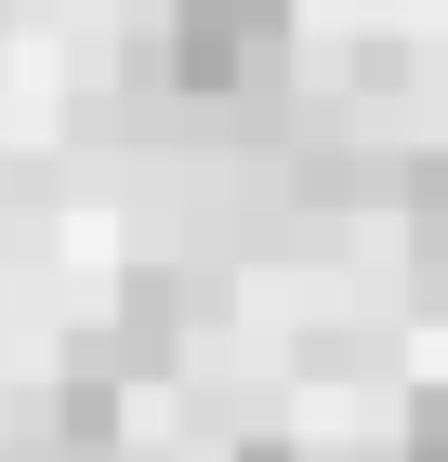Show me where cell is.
<instances>
[{"label":"cell","instance_id":"cell-1","mask_svg":"<svg viewBox=\"0 0 448 462\" xmlns=\"http://www.w3.org/2000/svg\"><path fill=\"white\" fill-rule=\"evenodd\" d=\"M290 53V0H159V79L185 106H238Z\"/></svg>","mask_w":448,"mask_h":462},{"label":"cell","instance_id":"cell-2","mask_svg":"<svg viewBox=\"0 0 448 462\" xmlns=\"http://www.w3.org/2000/svg\"><path fill=\"white\" fill-rule=\"evenodd\" d=\"M0 449L14 462H119V383H27L0 410Z\"/></svg>","mask_w":448,"mask_h":462},{"label":"cell","instance_id":"cell-3","mask_svg":"<svg viewBox=\"0 0 448 462\" xmlns=\"http://www.w3.org/2000/svg\"><path fill=\"white\" fill-rule=\"evenodd\" d=\"M185 318H198V278H133V291H119V318L79 344V383H119V370H172Z\"/></svg>","mask_w":448,"mask_h":462},{"label":"cell","instance_id":"cell-4","mask_svg":"<svg viewBox=\"0 0 448 462\" xmlns=\"http://www.w3.org/2000/svg\"><path fill=\"white\" fill-rule=\"evenodd\" d=\"M396 212H409V264H422V291H448V145L396 159Z\"/></svg>","mask_w":448,"mask_h":462},{"label":"cell","instance_id":"cell-5","mask_svg":"<svg viewBox=\"0 0 448 462\" xmlns=\"http://www.w3.org/2000/svg\"><path fill=\"white\" fill-rule=\"evenodd\" d=\"M396 462H448V383L409 396V449H396Z\"/></svg>","mask_w":448,"mask_h":462},{"label":"cell","instance_id":"cell-6","mask_svg":"<svg viewBox=\"0 0 448 462\" xmlns=\"http://www.w3.org/2000/svg\"><path fill=\"white\" fill-rule=\"evenodd\" d=\"M238 462H290V449H277V436H251V449H238Z\"/></svg>","mask_w":448,"mask_h":462}]
</instances>
